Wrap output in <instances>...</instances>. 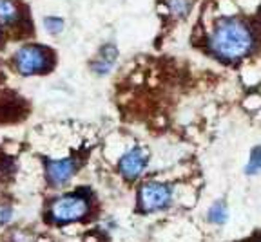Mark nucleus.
Segmentation results:
<instances>
[{"mask_svg": "<svg viewBox=\"0 0 261 242\" xmlns=\"http://www.w3.org/2000/svg\"><path fill=\"white\" fill-rule=\"evenodd\" d=\"M171 188L160 183H147L140 190V206L145 211L162 210L171 201Z\"/></svg>", "mask_w": 261, "mask_h": 242, "instance_id": "20e7f679", "label": "nucleus"}, {"mask_svg": "<svg viewBox=\"0 0 261 242\" xmlns=\"http://www.w3.org/2000/svg\"><path fill=\"white\" fill-rule=\"evenodd\" d=\"M9 217H11V210H8V208H0V222L8 221Z\"/></svg>", "mask_w": 261, "mask_h": 242, "instance_id": "ddd939ff", "label": "nucleus"}, {"mask_svg": "<svg viewBox=\"0 0 261 242\" xmlns=\"http://www.w3.org/2000/svg\"><path fill=\"white\" fill-rule=\"evenodd\" d=\"M257 168H259V152H257V148H254L252 161H250V166H247V174H256Z\"/></svg>", "mask_w": 261, "mask_h": 242, "instance_id": "f8f14e48", "label": "nucleus"}, {"mask_svg": "<svg viewBox=\"0 0 261 242\" xmlns=\"http://www.w3.org/2000/svg\"><path fill=\"white\" fill-rule=\"evenodd\" d=\"M49 60H51L49 51L40 45H24L15 54L16 69L24 76H31V74L45 71L49 67Z\"/></svg>", "mask_w": 261, "mask_h": 242, "instance_id": "f03ea898", "label": "nucleus"}, {"mask_svg": "<svg viewBox=\"0 0 261 242\" xmlns=\"http://www.w3.org/2000/svg\"><path fill=\"white\" fill-rule=\"evenodd\" d=\"M74 172H76V159L74 158H67V159H60V161H49L47 163V177L55 186L65 185Z\"/></svg>", "mask_w": 261, "mask_h": 242, "instance_id": "423d86ee", "label": "nucleus"}, {"mask_svg": "<svg viewBox=\"0 0 261 242\" xmlns=\"http://www.w3.org/2000/svg\"><path fill=\"white\" fill-rule=\"evenodd\" d=\"M147 166V154L143 148H133L123 154L118 163V168L125 179H136Z\"/></svg>", "mask_w": 261, "mask_h": 242, "instance_id": "39448f33", "label": "nucleus"}, {"mask_svg": "<svg viewBox=\"0 0 261 242\" xmlns=\"http://www.w3.org/2000/svg\"><path fill=\"white\" fill-rule=\"evenodd\" d=\"M227 217L228 214H227V208H225V202H216L208 210V221L214 222V224H223L227 221Z\"/></svg>", "mask_w": 261, "mask_h": 242, "instance_id": "9d476101", "label": "nucleus"}, {"mask_svg": "<svg viewBox=\"0 0 261 242\" xmlns=\"http://www.w3.org/2000/svg\"><path fill=\"white\" fill-rule=\"evenodd\" d=\"M211 51L223 60L234 62L247 56L254 47V35L245 22L238 18H223L211 35Z\"/></svg>", "mask_w": 261, "mask_h": 242, "instance_id": "f257e3e1", "label": "nucleus"}, {"mask_svg": "<svg viewBox=\"0 0 261 242\" xmlns=\"http://www.w3.org/2000/svg\"><path fill=\"white\" fill-rule=\"evenodd\" d=\"M167 8L174 16L184 18V16L189 15V11H191L192 2L191 0H167Z\"/></svg>", "mask_w": 261, "mask_h": 242, "instance_id": "1a4fd4ad", "label": "nucleus"}, {"mask_svg": "<svg viewBox=\"0 0 261 242\" xmlns=\"http://www.w3.org/2000/svg\"><path fill=\"white\" fill-rule=\"evenodd\" d=\"M89 202L82 195H64L51 204V219L55 222H74L86 217Z\"/></svg>", "mask_w": 261, "mask_h": 242, "instance_id": "7ed1b4c3", "label": "nucleus"}, {"mask_svg": "<svg viewBox=\"0 0 261 242\" xmlns=\"http://www.w3.org/2000/svg\"><path fill=\"white\" fill-rule=\"evenodd\" d=\"M18 8L11 0H0V25H9L18 20Z\"/></svg>", "mask_w": 261, "mask_h": 242, "instance_id": "6e6552de", "label": "nucleus"}, {"mask_svg": "<svg viewBox=\"0 0 261 242\" xmlns=\"http://www.w3.org/2000/svg\"><path fill=\"white\" fill-rule=\"evenodd\" d=\"M44 25H45V29H47V33L58 35V33H62V29H64V20L58 18V16H47V18H44Z\"/></svg>", "mask_w": 261, "mask_h": 242, "instance_id": "9b49d317", "label": "nucleus"}, {"mask_svg": "<svg viewBox=\"0 0 261 242\" xmlns=\"http://www.w3.org/2000/svg\"><path fill=\"white\" fill-rule=\"evenodd\" d=\"M116 56H118V51L114 45H106V47L100 51V56L94 60L93 64V71L96 74H107L113 69L114 62H116Z\"/></svg>", "mask_w": 261, "mask_h": 242, "instance_id": "0eeeda50", "label": "nucleus"}]
</instances>
